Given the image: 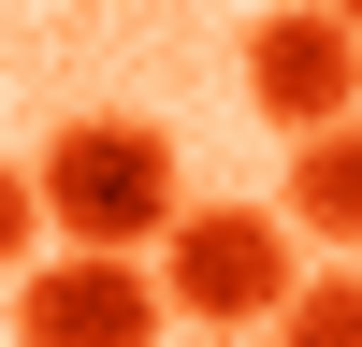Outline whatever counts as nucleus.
<instances>
[{
  "instance_id": "nucleus-1",
  "label": "nucleus",
  "mask_w": 362,
  "mask_h": 347,
  "mask_svg": "<svg viewBox=\"0 0 362 347\" xmlns=\"http://www.w3.org/2000/svg\"><path fill=\"white\" fill-rule=\"evenodd\" d=\"M29 202H44L58 260H145L189 188H174V130L160 116H58L44 159H29Z\"/></svg>"
},
{
  "instance_id": "nucleus-2",
  "label": "nucleus",
  "mask_w": 362,
  "mask_h": 347,
  "mask_svg": "<svg viewBox=\"0 0 362 347\" xmlns=\"http://www.w3.org/2000/svg\"><path fill=\"white\" fill-rule=\"evenodd\" d=\"M145 289H160V318H189L203 347H261L276 304L305 289V260H290V231L261 217V202H189V217L160 231V260H145Z\"/></svg>"
},
{
  "instance_id": "nucleus-3",
  "label": "nucleus",
  "mask_w": 362,
  "mask_h": 347,
  "mask_svg": "<svg viewBox=\"0 0 362 347\" xmlns=\"http://www.w3.org/2000/svg\"><path fill=\"white\" fill-rule=\"evenodd\" d=\"M247 102L276 116L290 145L348 130V116H362V44H348V15H261V29H247Z\"/></svg>"
},
{
  "instance_id": "nucleus-4",
  "label": "nucleus",
  "mask_w": 362,
  "mask_h": 347,
  "mask_svg": "<svg viewBox=\"0 0 362 347\" xmlns=\"http://www.w3.org/2000/svg\"><path fill=\"white\" fill-rule=\"evenodd\" d=\"M15 347H160L145 260H29L15 275Z\"/></svg>"
},
{
  "instance_id": "nucleus-5",
  "label": "nucleus",
  "mask_w": 362,
  "mask_h": 347,
  "mask_svg": "<svg viewBox=\"0 0 362 347\" xmlns=\"http://www.w3.org/2000/svg\"><path fill=\"white\" fill-rule=\"evenodd\" d=\"M276 231H290V246H348V260H362V116H348V130H319V145H290Z\"/></svg>"
},
{
  "instance_id": "nucleus-6",
  "label": "nucleus",
  "mask_w": 362,
  "mask_h": 347,
  "mask_svg": "<svg viewBox=\"0 0 362 347\" xmlns=\"http://www.w3.org/2000/svg\"><path fill=\"white\" fill-rule=\"evenodd\" d=\"M276 347H362V260L290 289V304H276Z\"/></svg>"
},
{
  "instance_id": "nucleus-7",
  "label": "nucleus",
  "mask_w": 362,
  "mask_h": 347,
  "mask_svg": "<svg viewBox=\"0 0 362 347\" xmlns=\"http://www.w3.org/2000/svg\"><path fill=\"white\" fill-rule=\"evenodd\" d=\"M44 260V202H29V159H0V275Z\"/></svg>"
},
{
  "instance_id": "nucleus-8",
  "label": "nucleus",
  "mask_w": 362,
  "mask_h": 347,
  "mask_svg": "<svg viewBox=\"0 0 362 347\" xmlns=\"http://www.w3.org/2000/svg\"><path fill=\"white\" fill-rule=\"evenodd\" d=\"M348 44H362V15H348Z\"/></svg>"
},
{
  "instance_id": "nucleus-9",
  "label": "nucleus",
  "mask_w": 362,
  "mask_h": 347,
  "mask_svg": "<svg viewBox=\"0 0 362 347\" xmlns=\"http://www.w3.org/2000/svg\"><path fill=\"white\" fill-rule=\"evenodd\" d=\"M189 347H203V333H189Z\"/></svg>"
}]
</instances>
